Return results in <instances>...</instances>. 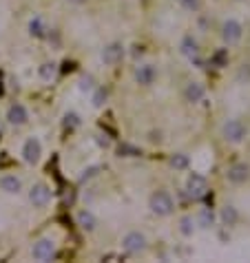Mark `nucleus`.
Listing matches in <instances>:
<instances>
[{
    "mask_svg": "<svg viewBox=\"0 0 250 263\" xmlns=\"http://www.w3.org/2000/svg\"><path fill=\"white\" fill-rule=\"evenodd\" d=\"M149 208H150V212L157 214V217H168V214H173V210H175V202H173L168 190H155L149 199Z\"/></svg>",
    "mask_w": 250,
    "mask_h": 263,
    "instance_id": "nucleus-1",
    "label": "nucleus"
},
{
    "mask_svg": "<svg viewBox=\"0 0 250 263\" xmlns=\"http://www.w3.org/2000/svg\"><path fill=\"white\" fill-rule=\"evenodd\" d=\"M224 140L230 142V144H239V142L246 140L248 135V128L246 124L242 122V119H228V122L224 124Z\"/></svg>",
    "mask_w": 250,
    "mask_h": 263,
    "instance_id": "nucleus-2",
    "label": "nucleus"
},
{
    "mask_svg": "<svg viewBox=\"0 0 250 263\" xmlns=\"http://www.w3.org/2000/svg\"><path fill=\"white\" fill-rule=\"evenodd\" d=\"M186 193L191 199H201L208 195V181L204 175L200 173H191L186 179Z\"/></svg>",
    "mask_w": 250,
    "mask_h": 263,
    "instance_id": "nucleus-3",
    "label": "nucleus"
},
{
    "mask_svg": "<svg viewBox=\"0 0 250 263\" xmlns=\"http://www.w3.org/2000/svg\"><path fill=\"white\" fill-rule=\"evenodd\" d=\"M244 36V27L242 22H237L235 18H228V20L221 25V40L226 42V45H237L239 40H242Z\"/></svg>",
    "mask_w": 250,
    "mask_h": 263,
    "instance_id": "nucleus-4",
    "label": "nucleus"
},
{
    "mask_svg": "<svg viewBox=\"0 0 250 263\" xmlns=\"http://www.w3.org/2000/svg\"><path fill=\"white\" fill-rule=\"evenodd\" d=\"M122 248L126 255H140L146 250V237L142 232H129L122 239Z\"/></svg>",
    "mask_w": 250,
    "mask_h": 263,
    "instance_id": "nucleus-5",
    "label": "nucleus"
},
{
    "mask_svg": "<svg viewBox=\"0 0 250 263\" xmlns=\"http://www.w3.org/2000/svg\"><path fill=\"white\" fill-rule=\"evenodd\" d=\"M31 255H34V259H38V261H49V259H53V255H55V241H53V239H40V241L34 243V248H31Z\"/></svg>",
    "mask_w": 250,
    "mask_h": 263,
    "instance_id": "nucleus-6",
    "label": "nucleus"
},
{
    "mask_svg": "<svg viewBox=\"0 0 250 263\" xmlns=\"http://www.w3.org/2000/svg\"><path fill=\"white\" fill-rule=\"evenodd\" d=\"M29 202L34 204L36 208H45V206L51 202V188L47 184H34L29 190Z\"/></svg>",
    "mask_w": 250,
    "mask_h": 263,
    "instance_id": "nucleus-7",
    "label": "nucleus"
},
{
    "mask_svg": "<svg viewBox=\"0 0 250 263\" xmlns=\"http://www.w3.org/2000/svg\"><path fill=\"white\" fill-rule=\"evenodd\" d=\"M42 157V144L40 140H36V137H31V140L25 142V146H22V159L27 161V164H38Z\"/></svg>",
    "mask_w": 250,
    "mask_h": 263,
    "instance_id": "nucleus-8",
    "label": "nucleus"
},
{
    "mask_svg": "<svg viewBox=\"0 0 250 263\" xmlns=\"http://www.w3.org/2000/svg\"><path fill=\"white\" fill-rule=\"evenodd\" d=\"M7 122L13 126H25L29 122V111H27L25 104H11L7 111Z\"/></svg>",
    "mask_w": 250,
    "mask_h": 263,
    "instance_id": "nucleus-9",
    "label": "nucleus"
},
{
    "mask_svg": "<svg viewBox=\"0 0 250 263\" xmlns=\"http://www.w3.org/2000/svg\"><path fill=\"white\" fill-rule=\"evenodd\" d=\"M250 177V168L248 164H233L228 170H226V179L230 181V184H246Z\"/></svg>",
    "mask_w": 250,
    "mask_h": 263,
    "instance_id": "nucleus-10",
    "label": "nucleus"
},
{
    "mask_svg": "<svg viewBox=\"0 0 250 263\" xmlns=\"http://www.w3.org/2000/svg\"><path fill=\"white\" fill-rule=\"evenodd\" d=\"M122 58H124V47L120 42H111L102 51V62L104 64H117V62H122Z\"/></svg>",
    "mask_w": 250,
    "mask_h": 263,
    "instance_id": "nucleus-11",
    "label": "nucleus"
},
{
    "mask_svg": "<svg viewBox=\"0 0 250 263\" xmlns=\"http://www.w3.org/2000/svg\"><path fill=\"white\" fill-rule=\"evenodd\" d=\"M155 78H157V69L153 64H142L135 71V82L142 84V87H150L155 82Z\"/></svg>",
    "mask_w": 250,
    "mask_h": 263,
    "instance_id": "nucleus-12",
    "label": "nucleus"
},
{
    "mask_svg": "<svg viewBox=\"0 0 250 263\" xmlns=\"http://www.w3.org/2000/svg\"><path fill=\"white\" fill-rule=\"evenodd\" d=\"M204 95H206V91L200 82H188L186 87H184V98L191 104H200L201 100H204Z\"/></svg>",
    "mask_w": 250,
    "mask_h": 263,
    "instance_id": "nucleus-13",
    "label": "nucleus"
},
{
    "mask_svg": "<svg viewBox=\"0 0 250 263\" xmlns=\"http://www.w3.org/2000/svg\"><path fill=\"white\" fill-rule=\"evenodd\" d=\"M0 190H4L9 195H18L22 190V181L16 175H4L0 177Z\"/></svg>",
    "mask_w": 250,
    "mask_h": 263,
    "instance_id": "nucleus-14",
    "label": "nucleus"
},
{
    "mask_svg": "<svg viewBox=\"0 0 250 263\" xmlns=\"http://www.w3.org/2000/svg\"><path fill=\"white\" fill-rule=\"evenodd\" d=\"M215 221H217V217H215L213 210H210V208H201L200 212H197L195 226H200V228H204V230H208V228L215 226Z\"/></svg>",
    "mask_w": 250,
    "mask_h": 263,
    "instance_id": "nucleus-15",
    "label": "nucleus"
},
{
    "mask_svg": "<svg viewBox=\"0 0 250 263\" xmlns=\"http://www.w3.org/2000/svg\"><path fill=\"white\" fill-rule=\"evenodd\" d=\"M78 226L82 228V230H87V232L96 230V226H98L96 214H93L91 210H80L78 212Z\"/></svg>",
    "mask_w": 250,
    "mask_h": 263,
    "instance_id": "nucleus-16",
    "label": "nucleus"
},
{
    "mask_svg": "<svg viewBox=\"0 0 250 263\" xmlns=\"http://www.w3.org/2000/svg\"><path fill=\"white\" fill-rule=\"evenodd\" d=\"M179 49H182V53L186 55V58H197L200 55V45H197V40L193 36H186L182 40V45H179Z\"/></svg>",
    "mask_w": 250,
    "mask_h": 263,
    "instance_id": "nucleus-17",
    "label": "nucleus"
},
{
    "mask_svg": "<svg viewBox=\"0 0 250 263\" xmlns=\"http://www.w3.org/2000/svg\"><path fill=\"white\" fill-rule=\"evenodd\" d=\"M228 60H230L228 49H217L215 53L208 58V64L215 66V69H224V66H228Z\"/></svg>",
    "mask_w": 250,
    "mask_h": 263,
    "instance_id": "nucleus-18",
    "label": "nucleus"
},
{
    "mask_svg": "<svg viewBox=\"0 0 250 263\" xmlns=\"http://www.w3.org/2000/svg\"><path fill=\"white\" fill-rule=\"evenodd\" d=\"M38 73H40V78L45 80V82H51V80L55 78V73H58V64H55V62H45V64L38 69Z\"/></svg>",
    "mask_w": 250,
    "mask_h": 263,
    "instance_id": "nucleus-19",
    "label": "nucleus"
},
{
    "mask_svg": "<svg viewBox=\"0 0 250 263\" xmlns=\"http://www.w3.org/2000/svg\"><path fill=\"white\" fill-rule=\"evenodd\" d=\"M47 31H49V29L45 27V22H42V18H40V16H36L34 20L29 22V33H31L34 38H45V36H47Z\"/></svg>",
    "mask_w": 250,
    "mask_h": 263,
    "instance_id": "nucleus-20",
    "label": "nucleus"
},
{
    "mask_svg": "<svg viewBox=\"0 0 250 263\" xmlns=\"http://www.w3.org/2000/svg\"><path fill=\"white\" fill-rule=\"evenodd\" d=\"M221 219H224L226 226H235V223H237V219H239L237 208H235V206H226V208L221 210Z\"/></svg>",
    "mask_w": 250,
    "mask_h": 263,
    "instance_id": "nucleus-21",
    "label": "nucleus"
},
{
    "mask_svg": "<svg viewBox=\"0 0 250 263\" xmlns=\"http://www.w3.org/2000/svg\"><path fill=\"white\" fill-rule=\"evenodd\" d=\"M188 164H191V159H188L186 153H175V155L171 157V166L175 170H186Z\"/></svg>",
    "mask_w": 250,
    "mask_h": 263,
    "instance_id": "nucleus-22",
    "label": "nucleus"
},
{
    "mask_svg": "<svg viewBox=\"0 0 250 263\" xmlns=\"http://www.w3.org/2000/svg\"><path fill=\"white\" fill-rule=\"evenodd\" d=\"M179 232H182L184 237H193V232H195V221H193L191 217H184L182 221H179Z\"/></svg>",
    "mask_w": 250,
    "mask_h": 263,
    "instance_id": "nucleus-23",
    "label": "nucleus"
},
{
    "mask_svg": "<svg viewBox=\"0 0 250 263\" xmlns=\"http://www.w3.org/2000/svg\"><path fill=\"white\" fill-rule=\"evenodd\" d=\"M108 100V93H106V89H96V93H93V98H91V102H93V106L96 108H100V106H104V102Z\"/></svg>",
    "mask_w": 250,
    "mask_h": 263,
    "instance_id": "nucleus-24",
    "label": "nucleus"
},
{
    "mask_svg": "<svg viewBox=\"0 0 250 263\" xmlns=\"http://www.w3.org/2000/svg\"><path fill=\"white\" fill-rule=\"evenodd\" d=\"M117 153H120V157H138V155H142L140 148H135L131 144H122L120 148H117Z\"/></svg>",
    "mask_w": 250,
    "mask_h": 263,
    "instance_id": "nucleus-25",
    "label": "nucleus"
},
{
    "mask_svg": "<svg viewBox=\"0 0 250 263\" xmlns=\"http://www.w3.org/2000/svg\"><path fill=\"white\" fill-rule=\"evenodd\" d=\"M179 7L186 11H197L200 9V0H179Z\"/></svg>",
    "mask_w": 250,
    "mask_h": 263,
    "instance_id": "nucleus-26",
    "label": "nucleus"
},
{
    "mask_svg": "<svg viewBox=\"0 0 250 263\" xmlns=\"http://www.w3.org/2000/svg\"><path fill=\"white\" fill-rule=\"evenodd\" d=\"M78 124H80V119L75 113H69V115L64 117V126H78Z\"/></svg>",
    "mask_w": 250,
    "mask_h": 263,
    "instance_id": "nucleus-27",
    "label": "nucleus"
},
{
    "mask_svg": "<svg viewBox=\"0 0 250 263\" xmlns=\"http://www.w3.org/2000/svg\"><path fill=\"white\" fill-rule=\"evenodd\" d=\"M80 87H82L84 91H87V89H93V80H91V78H82V84H80Z\"/></svg>",
    "mask_w": 250,
    "mask_h": 263,
    "instance_id": "nucleus-28",
    "label": "nucleus"
},
{
    "mask_svg": "<svg viewBox=\"0 0 250 263\" xmlns=\"http://www.w3.org/2000/svg\"><path fill=\"white\" fill-rule=\"evenodd\" d=\"M67 2H71V4H84L87 0H67Z\"/></svg>",
    "mask_w": 250,
    "mask_h": 263,
    "instance_id": "nucleus-29",
    "label": "nucleus"
}]
</instances>
